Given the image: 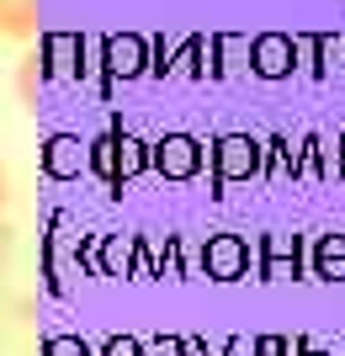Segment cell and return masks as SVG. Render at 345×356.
<instances>
[{
	"label": "cell",
	"instance_id": "obj_1",
	"mask_svg": "<svg viewBox=\"0 0 345 356\" xmlns=\"http://www.w3.org/2000/svg\"><path fill=\"white\" fill-rule=\"evenodd\" d=\"M27 27V6H11V0H0V32H22Z\"/></svg>",
	"mask_w": 345,
	"mask_h": 356
},
{
	"label": "cell",
	"instance_id": "obj_2",
	"mask_svg": "<svg viewBox=\"0 0 345 356\" xmlns=\"http://www.w3.org/2000/svg\"><path fill=\"white\" fill-rule=\"evenodd\" d=\"M6 192H11V181H6V165H0V208H6Z\"/></svg>",
	"mask_w": 345,
	"mask_h": 356
}]
</instances>
